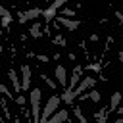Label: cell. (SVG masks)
<instances>
[{
	"label": "cell",
	"instance_id": "6da1fadb",
	"mask_svg": "<svg viewBox=\"0 0 123 123\" xmlns=\"http://www.w3.org/2000/svg\"><path fill=\"white\" fill-rule=\"evenodd\" d=\"M58 104H60V96H58V94H54V96L48 98V102H46V106L42 108V113H40V123H46V121L56 113Z\"/></svg>",
	"mask_w": 123,
	"mask_h": 123
},
{
	"label": "cell",
	"instance_id": "7a4b0ae2",
	"mask_svg": "<svg viewBox=\"0 0 123 123\" xmlns=\"http://www.w3.org/2000/svg\"><path fill=\"white\" fill-rule=\"evenodd\" d=\"M31 113L33 123H40V88L31 90Z\"/></svg>",
	"mask_w": 123,
	"mask_h": 123
},
{
	"label": "cell",
	"instance_id": "3957f363",
	"mask_svg": "<svg viewBox=\"0 0 123 123\" xmlns=\"http://www.w3.org/2000/svg\"><path fill=\"white\" fill-rule=\"evenodd\" d=\"M94 83H96V79H94V77H83V79H81V83L71 90V92H73V96H75V98H77V96H81V92H85L86 88H92V86H94Z\"/></svg>",
	"mask_w": 123,
	"mask_h": 123
},
{
	"label": "cell",
	"instance_id": "277c9868",
	"mask_svg": "<svg viewBox=\"0 0 123 123\" xmlns=\"http://www.w3.org/2000/svg\"><path fill=\"white\" fill-rule=\"evenodd\" d=\"M17 15H19V23H25V21H29V19H37L38 15H42V10H40V8H33V10L21 12V13H17Z\"/></svg>",
	"mask_w": 123,
	"mask_h": 123
},
{
	"label": "cell",
	"instance_id": "5b68a950",
	"mask_svg": "<svg viewBox=\"0 0 123 123\" xmlns=\"http://www.w3.org/2000/svg\"><path fill=\"white\" fill-rule=\"evenodd\" d=\"M81 75H83V67H81V65H75V67H73V73H71V79H69V83H67V90H73V88L77 86V83L83 79Z\"/></svg>",
	"mask_w": 123,
	"mask_h": 123
},
{
	"label": "cell",
	"instance_id": "8992f818",
	"mask_svg": "<svg viewBox=\"0 0 123 123\" xmlns=\"http://www.w3.org/2000/svg\"><path fill=\"white\" fill-rule=\"evenodd\" d=\"M21 90H29V86H31V67L25 63V65H21Z\"/></svg>",
	"mask_w": 123,
	"mask_h": 123
},
{
	"label": "cell",
	"instance_id": "52a82bcc",
	"mask_svg": "<svg viewBox=\"0 0 123 123\" xmlns=\"http://www.w3.org/2000/svg\"><path fill=\"white\" fill-rule=\"evenodd\" d=\"M56 79H58V83H60L63 88L67 86V71H65L63 65H56Z\"/></svg>",
	"mask_w": 123,
	"mask_h": 123
},
{
	"label": "cell",
	"instance_id": "ba28073f",
	"mask_svg": "<svg viewBox=\"0 0 123 123\" xmlns=\"http://www.w3.org/2000/svg\"><path fill=\"white\" fill-rule=\"evenodd\" d=\"M56 23H58V25H63V27H67V29H71V31L79 27V21H75V19H67V17H62V15L56 17Z\"/></svg>",
	"mask_w": 123,
	"mask_h": 123
},
{
	"label": "cell",
	"instance_id": "9c48e42d",
	"mask_svg": "<svg viewBox=\"0 0 123 123\" xmlns=\"http://www.w3.org/2000/svg\"><path fill=\"white\" fill-rule=\"evenodd\" d=\"M63 121H67V110H60V111H56L46 123H63Z\"/></svg>",
	"mask_w": 123,
	"mask_h": 123
},
{
	"label": "cell",
	"instance_id": "30bf717a",
	"mask_svg": "<svg viewBox=\"0 0 123 123\" xmlns=\"http://www.w3.org/2000/svg\"><path fill=\"white\" fill-rule=\"evenodd\" d=\"M119 102H121V92H113V94H111V100H110V108H106L108 113H110V111H115V110L119 108Z\"/></svg>",
	"mask_w": 123,
	"mask_h": 123
},
{
	"label": "cell",
	"instance_id": "8fae6325",
	"mask_svg": "<svg viewBox=\"0 0 123 123\" xmlns=\"http://www.w3.org/2000/svg\"><path fill=\"white\" fill-rule=\"evenodd\" d=\"M8 77H10V81H12L13 88H15V92H21V83H19V77L15 75V69H10V71H8Z\"/></svg>",
	"mask_w": 123,
	"mask_h": 123
},
{
	"label": "cell",
	"instance_id": "7c38bea8",
	"mask_svg": "<svg viewBox=\"0 0 123 123\" xmlns=\"http://www.w3.org/2000/svg\"><path fill=\"white\" fill-rule=\"evenodd\" d=\"M42 15H44V19H46V25H48V23H50V21H52V19H54L58 13H56V8H52V6H50V8L42 10Z\"/></svg>",
	"mask_w": 123,
	"mask_h": 123
},
{
	"label": "cell",
	"instance_id": "4fadbf2b",
	"mask_svg": "<svg viewBox=\"0 0 123 123\" xmlns=\"http://www.w3.org/2000/svg\"><path fill=\"white\" fill-rule=\"evenodd\" d=\"M29 35H31L33 38H38V37L42 35V31H40V25H38V23H33V27H31Z\"/></svg>",
	"mask_w": 123,
	"mask_h": 123
},
{
	"label": "cell",
	"instance_id": "5bb4252c",
	"mask_svg": "<svg viewBox=\"0 0 123 123\" xmlns=\"http://www.w3.org/2000/svg\"><path fill=\"white\" fill-rule=\"evenodd\" d=\"M73 98H75V96H73V92H71V90H67V88H65V92H62V100H63L65 104H71V102H73Z\"/></svg>",
	"mask_w": 123,
	"mask_h": 123
},
{
	"label": "cell",
	"instance_id": "9a60e30c",
	"mask_svg": "<svg viewBox=\"0 0 123 123\" xmlns=\"http://www.w3.org/2000/svg\"><path fill=\"white\" fill-rule=\"evenodd\" d=\"M73 113H75V117L81 121V123H88L86 121V117H85V113H83V110L81 108H73Z\"/></svg>",
	"mask_w": 123,
	"mask_h": 123
},
{
	"label": "cell",
	"instance_id": "2e32d148",
	"mask_svg": "<svg viewBox=\"0 0 123 123\" xmlns=\"http://www.w3.org/2000/svg\"><path fill=\"white\" fill-rule=\"evenodd\" d=\"M0 94H4L8 100H15V96H13V94H12V92H10V90H8V88H6L2 83H0Z\"/></svg>",
	"mask_w": 123,
	"mask_h": 123
},
{
	"label": "cell",
	"instance_id": "e0dca14e",
	"mask_svg": "<svg viewBox=\"0 0 123 123\" xmlns=\"http://www.w3.org/2000/svg\"><path fill=\"white\" fill-rule=\"evenodd\" d=\"M58 15H62V17H63V15H65V17H67V19H69V17H75V15H77V13H75V12H73V10H67V8H65V10H62V12H60V13H58Z\"/></svg>",
	"mask_w": 123,
	"mask_h": 123
},
{
	"label": "cell",
	"instance_id": "ac0fdd59",
	"mask_svg": "<svg viewBox=\"0 0 123 123\" xmlns=\"http://www.w3.org/2000/svg\"><path fill=\"white\" fill-rule=\"evenodd\" d=\"M88 98H90L92 102H100V92H98V90H90V92H88Z\"/></svg>",
	"mask_w": 123,
	"mask_h": 123
},
{
	"label": "cell",
	"instance_id": "d6986e66",
	"mask_svg": "<svg viewBox=\"0 0 123 123\" xmlns=\"http://www.w3.org/2000/svg\"><path fill=\"white\" fill-rule=\"evenodd\" d=\"M52 40H54V44H62V46H65V38H63L62 35H56Z\"/></svg>",
	"mask_w": 123,
	"mask_h": 123
},
{
	"label": "cell",
	"instance_id": "ffe728a7",
	"mask_svg": "<svg viewBox=\"0 0 123 123\" xmlns=\"http://www.w3.org/2000/svg\"><path fill=\"white\" fill-rule=\"evenodd\" d=\"M0 108L4 110V115H6V117H10V110L6 108V98H0Z\"/></svg>",
	"mask_w": 123,
	"mask_h": 123
},
{
	"label": "cell",
	"instance_id": "44dd1931",
	"mask_svg": "<svg viewBox=\"0 0 123 123\" xmlns=\"http://www.w3.org/2000/svg\"><path fill=\"white\" fill-rule=\"evenodd\" d=\"M12 19H13L12 15H8V17H2V27H8V25L12 23Z\"/></svg>",
	"mask_w": 123,
	"mask_h": 123
},
{
	"label": "cell",
	"instance_id": "7402d4cb",
	"mask_svg": "<svg viewBox=\"0 0 123 123\" xmlns=\"http://www.w3.org/2000/svg\"><path fill=\"white\" fill-rule=\"evenodd\" d=\"M42 79H44V81H46V85H48V86H50V88H56V83H54V81H52V79H48V77H46V75H42Z\"/></svg>",
	"mask_w": 123,
	"mask_h": 123
},
{
	"label": "cell",
	"instance_id": "603a6c76",
	"mask_svg": "<svg viewBox=\"0 0 123 123\" xmlns=\"http://www.w3.org/2000/svg\"><path fill=\"white\" fill-rule=\"evenodd\" d=\"M8 15H12V13H10L4 6H0V17H8Z\"/></svg>",
	"mask_w": 123,
	"mask_h": 123
},
{
	"label": "cell",
	"instance_id": "cb8c5ba5",
	"mask_svg": "<svg viewBox=\"0 0 123 123\" xmlns=\"http://www.w3.org/2000/svg\"><path fill=\"white\" fill-rule=\"evenodd\" d=\"M63 2H65V0H56V2L52 4V8H56V10H58V8H62V6H63Z\"/></svg>",
	"mask_w": 123,
	"mask_h": 123
},
{
	"label": "cell",
	"instance_id": "d4e9b609",
	"mask_svg": "<svg viewBox=\"0 0 123 123\" xmlns=\"http://www.w3.org/2000/svg\"><path fill=\"white\" fill-rule=\"evenodd\" d=\"M86 69H92V71H100V65H98V63H90V65H86Z\"/></svg>",
	"mask_w": 123,
	"mask_h": 123
},
{
	"label": "cell",
	"instance_id": "484cf974",
	"mask_svg": "<svg viewBox=\"0 0 123 123\" xmlns=\"http://www.w3.org/2000/svg\"><path fill=\"white\" fill-rule=\"evenodd\" d=\"M35 58H37V60H40V62H48V56H42V54H37Z\"/></svg>",
	"mask_w": 123,
	"mask_h": 123
},
{
	"label": "cell",
	"instance_id": "4316f807",
	"mask_svg": "<svg viewBox=\"0 0 123 123\" xmlns=\"http://www.w3.org/2000/svg\"><path fill=\"white\" fill-rule=\"evenodd\" d=\"M15 102H17V104H25V96H23V94H19V96L15 98Z\"/></svg>",
	"mask_w": 123,
	"mask_h": 123
},
{
	"label": "cell",
	"instance_id": "83f0119b",
	"mask_svg": "<svg viewBox=\"0 0 123 123\" xmlns=\"http://www.w3.org/2000/svg\"><path fill=\"white\" fill-rule=\"evenodd\" d=\"M115 15H117V19L123 23V13H121V12H115Z\"/></svg>",
	"mask_w": 123,
	"mask_h": 123
},
{
	"label": "cell",
	"instance_id": "f1b7e54d",
	"mask_svg": "<svg viewBox=\"0 0 123 123\" xmlns=\"http://www.w3.org/2000/svg\"><path fill=\"white\" fill-rule=\"evenodd\" d=\"M115 111H117V113H119V115H123V104H121V106H119V108H117V110H115Z\"/></svg>",
	"mask_w": 123,
	"mask_h": 123
},
{
	"label": "cell",
	"instance_id": "f546056e",
	"mask_svg": "<svg viewBox=\"0 0 123 123\" xmlns=\"http://www.w3.org/2000/svg\"><path fill=\"white\" fill-rule=\"evenodd\" d=\"M119 60H121V63H123V52H119Z\"/></svg>",
	"mask_w": 123,
	"mask_h": 123
},
{
	"label": "cell",
	"instance_id": "4dcf8cb0",
	"mask_svg": "<svg viewBox=\"0 0 123 123\" xmlns=\"http://www.w3.org/2000/svg\"><path fill=\"white\" fill-rule=\"evenodd\" d=\"M113 123H123V119H117V121H113Z\"/></svg>",
	"mask_w": 123,
	"mask_h": 123
},
{
	"label": "cell",
	"instance_id": "1f68e13d",
	"mask_svg": "<svg viewBox=\"0 0 123 123\" xmlns=\"http://www.w3.org/2000/svg\"><path fill=\"white\" fill-rule=\"evenodd\" d=\"M13 123H19V119H17V117H15V121H13Z\"/></svg>",
	"mask_w": 123,
	"mask_h": 123
},
{
	"label": "cell",
	"instance_id": "d6a6232c",
	"mask_svg": "<svg viewBox=\"0 0 123 123\" xmlns=\"http://www.w3.org/2000/svg\"><path fill=\"white\" fill-rule=\"evenodd\" d=\"M0 123H2V117H0Z\"/></svg>",
	"mask_w": 123,
	"mask_h": 123
}]
</instances>
